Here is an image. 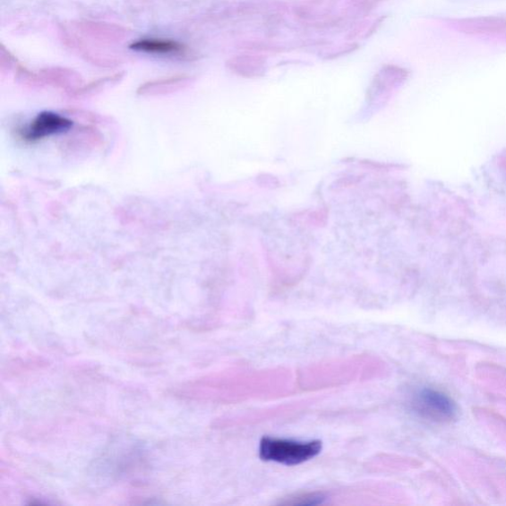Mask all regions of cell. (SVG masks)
<instances>
[{"instance_id":"6da1fadb","label":"cell","mask_w":506,"mask_h":506,"mask_svg":"<svg viewBox=\"0 0 506 506\" xmlns=\"http://www.w3.org/2000/svg\"><path fill=\"white\" fill-rule=\"evenodd\" d=\"M322 451V442H300L273 437H263L260 444V457L267 462L287 466L300 465L317 457Z\"/></svg>"},{"instance_id":"7a4b0ae2","label":"cell","mask_w":506,"mask_h":506,"mask_svg":"<svg viewBox=\"0 0 506 506\" xmlns=\"http://www.w3.org/2000/svg\"><path fill=\"white\" fill-rule=\"evenodd\" d=\"M73 126V122L64 116L50 111H45L24 128L18 130V136L26 144L36 142L68 132Z\"/></svg>"},{"instance_id":"3957f363","label":"cell","mask_w":506,"mask_h":506,"mask_svg":"<svg viewBox=\"0 0 506 506\" xmlns=\"http://www.w3.org/2000/svg\"><path fill=\"white\" fill-rule=\"evenodd\" d=\"M413 406L419 416L436 423L450 422L456 416L452 399L432 389L420 390L414 399Z\"/></svg>"},{"instance_id":"277c9868","label":"cell","mask_w":506,"mask_h":506,"mask_svg":"<svg viewBox=\"0 0 506 506\" xmlns=\"http://www.w3.org/2000/svg\"><path fill=\"white\" fill-rule=\"evenodd\" d=\"M131 47L133 50L152 54H171L184 49L183 46L177 42L161 39L140 40L133 43Z\"/></svg>"}]
</instances>
